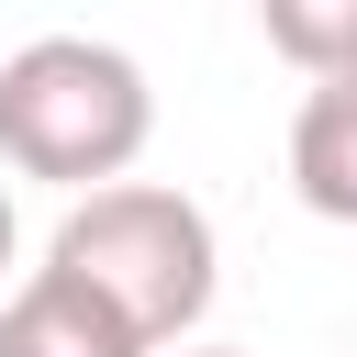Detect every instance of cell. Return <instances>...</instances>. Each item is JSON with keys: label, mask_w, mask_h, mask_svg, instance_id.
<instances>
[{"label": "cell", "mask_w": 357, "mask_h": 357, "mask_svg": "<svg viewBox=\"0 0 357 357\" xmlns=\"http://www.w3.org/2000/svg\"><path fill=\"white\" fill-rule=\"evenodd\" d=\"M156 134V89L100 33H33L0 56V156L56 190H123V167Z\"/></svg>", "instance_id": "6da1fadb"}, {"label": "cell", "mask_w": 357, "mask_h": 357, "mask_svg": "<svg viewBox=\"0 0 357 357\" xmlns=\"http://www.w3.org/2000/svg\"><path fill=\"white\" fill-rule=\"evenodd\" d=\"M56 268H78L100 301H123L145 324V346H178L201 312H212V212L190 190H156V178H123L100 201H78L45 245Z\"/></svg>", "instance_id": "7a4b0ae2"}, {"label": "cell", "mask_w": 357, "mask_h": 357, "mask_svg": "<svg viewBox=\"0 0 357 357\" xmlns=\"http://www.w3.org/2000/svg\"><path fill=\"white\" fill-rule=\"evenodd\" d=\"M0 357H156L145 324L123 301H100L78 268H22V290L0 301Z\"/></svg>", "instance_id": "3957f363"}, {"label": "cell", "mask_w": 357, "mask_h": 357, "mask_svg": "<svg viewBox=\"0 0 357 357\" xmlns=\"http://www.w3.org/2000/svg\"><path fill=\"white\" fill-rule=\"evenodd\" d=\"M290 190H301V212L357 223V78L301 89V112H290Z\"/></svg>", "instance_id": "277c9868"}, {"label": "cell", "mask_w": 357, "mask_h": 357, "mask_svg": "<svg viewBox=\"0 0 357 357\" xmlns=\"http://www.w3.org/2000/svg\"><path fill=\"white\" fill-rule=\"evenodd\" d=\"M257 33H268V56H290L312 89H324V78H357V0H257Z\"/></svg>", "instance_id": "5b68a950"}, {"label": "cell", "mask_w": 357, "mask_h": 357, "mask_svg": "<svg viewBox=\"0 0 357 357\" xmlns=\"http://www.w3.org/2000/svg\"><path fill=\"white\" fill-rule=\"evenodd\" d=\"M11 245H22V223H11V190H0V279H11Z\"/></svg>", "instance_id": "8992f818"}, {"label": "cell", "mask_w": 357, "mask_h": 357, "mask_svg": "<svg viewBox=\"0 0 357 357\" xmlns=\"http://www.w3.org/2000/svg\"><path fill=\"white\" fill-rule=\"evenodd\" d=\"M178 357H245V346H178Z\"/></svg>", "instance_id": "52a82bcc"}]
</instances>
